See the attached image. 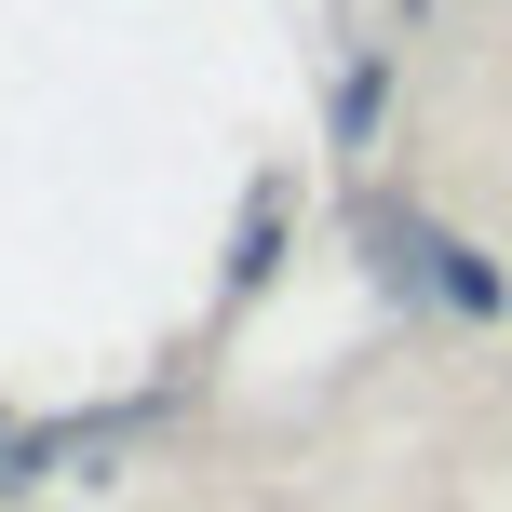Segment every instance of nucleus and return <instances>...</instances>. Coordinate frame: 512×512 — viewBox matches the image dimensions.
<instances>
[{
  "instance_id": "nucleus-1",
  "label": "nucleus",
  "mask_w": 512,
  "mask_h": 512,
  "mask_svg": "<svg viewBox=\"0 0 512 512\" xmlns=\"http://www.w3.org/2000/svg\"><path fill=\"white\" fill-rule=\"evenodd\" d=\"M391 243L418 256V283H432L445 310H499V270H486V256H472V243H445V230H391Z\"/></svg>"
}]
</instances>
